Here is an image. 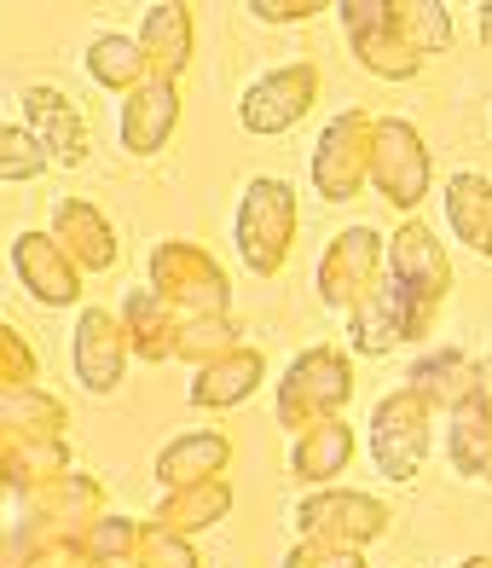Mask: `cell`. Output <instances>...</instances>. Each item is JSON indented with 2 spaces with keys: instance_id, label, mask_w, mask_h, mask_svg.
<instances>
[{
  "instance_id": "cell-3",
  "label": "cell",
  "mask_w": 492,
  "mask_h": 568,
  "mask_svg": "<svg viewBox=\"0 0 492 568\" xmlns=\"http://www.w3.org/2000/svg\"><path fill=\"white\" fill-rule=\"evenodd\" d=\"M447 197H452V226L481 255H492V186H486V180H475V174H458L452 186H447Z\"/></svg>"
},
{
  "instance_id": "cell-6",
  "label": "cell",
  "mask_w": 492,
  "mask_h": 568,
  "mask_svg": "<svg viewBox=\"0 0 492 568\" xmlns=\"http://www.w3.org/2000/svg\"><path fill=\"white\" fill-rule=\"evenodd\" d=\"M221 458H226V442H221V435H197V442H174V447L163 453V476H168V481H186L180 470H192V464H209V470H215Z\"/></svg>"
},
{
  "instance_id": "cell-5",
  "label": "cell",
  "mask_w": 492,
  "mask_h": 568,
  "mask_svg": "<svg viewBox=\"0 0 492 568\" xmlns=\"http://www.w3.org/2000/svg\"><path fill=\"white\" fill-rule=\"evenodd\" d=\"M342 458H348V429H319L314 442H307L301 453H296V470L301 476H319V470H342Z\"/></svg>"
},
{
  "instance_id": "cell-7",
  "label": "cell",
  "mask_w": 492,
  "mask_h": 568,
  "mask_svg": "<svg viewBox=\"0 0 492 568\" xmlns=\"http://www.w3.org/2000/svg\"><path fill=\"white\" fill-rule=\"evenodd\" d=\"M134 53H140L134 41H116V36H111V41H99V47H93L99 75H105V82H127V75H134L140 64H122V59H134ZM93 59H88V64H93Z\"/></svg>"
},
{
  "instance_id": "cell-1",
  "label": "cell",
  "mask_w": 492,
  "mask_h": 568,
  "mask_svg": "<svg viewBox=\"0 0 492 568\" xmlns=\"http://www.w3.org/2000/svg\"><path fill=\"white\" fill-rule=\"evenodd\" d=\"M371 453H377L388 481H406L411 470H418V458H423V406H418V395H394V400L377 406Z\"/></svg>"
},
{
  "instance_id": "cell-2",
  "label": "cell",
  "mask_w": 492,
  "mask_h": 568,
  "mask_svg": "<svg viewBox=\"0 0 492 568\" xmlns=\"http://www.w3.org/2000/svg\"><path fill=\"white\" fill-rule=\"evenodd\" d=\"M23 111H30L35 134H41V145L53 151L59 163H75V158H82V116L70 111V99H64V93H47V88H35L30 99H23Z\"/></svg>"
},
{
  "instance_id": "cell-8",
  "label": "cell",
  "mask_w": 492,
  "mask_h": 568,
  "mask_svg": "<svg viewBox=\"0 0 492 568\" xmlns=\"http://www.w3.org/2000/svg\"><path fill=\"white\" fill-rule=\"evenodd\" d=\"M7 151H12V158H7V180H23L30 169H41V158H23V151H30V140H23L18 128L7 134Z\"/></svg>"
},
{
  "instance_id": "cell-10",
  "label": "cell",
  "mask_w": 492,
  "mask_h": 568,
  "mask_svg": "<svg viewBox=\"0 0 492 568\" xmlns=\"http://www.w3.org/2000/svg\"><path fill=\"white\" fill-rule=\"evenodd\" d=\"M463 568H492V562H481V557H475V562H463Z\"/></svg>"
},
{
  "instance_id": "cell-4",
  "label": "cell",
  "mask_w": 492,
  "mask_h": 568,
  "mask_svg": "<svg viewBox=\"0 0 492 568\" xmlns=\"http://www.w3.org/2000/svg\"><path fill=\"white\" fill-rule=\"evenodd\" d=\"M111 325L88 314L82 320V348H75V359H82V377H88V389H111V377H116V354H111Z\"/></svg>"
},
{
  "instance_id": "cell-9",
  "label": "cell",
  "mask_w": 492,
  "mask_h": 568,
  "mask_svg": "<svg viewBox=\"0 0 492 568\" xmlns=\"http://www.w3.org/2000/svg\"><path fill=\"white\" fill-rule=\"evenodd\" d=\"M481 377H486V395H492V359H486V366H481Z\"/></svg>"
}]
</instances>
